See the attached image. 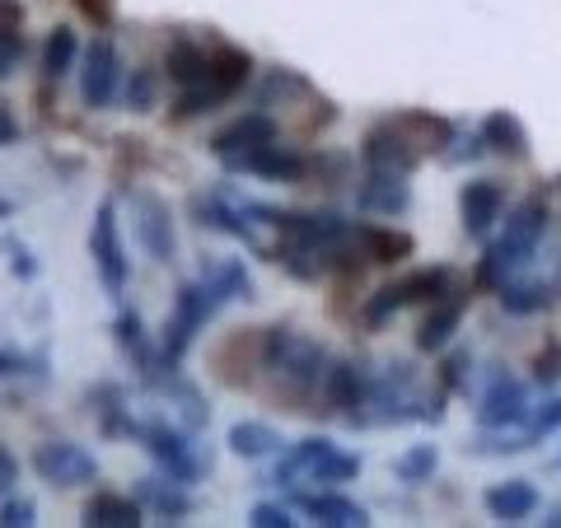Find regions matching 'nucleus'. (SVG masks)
I'll list each match as a JSON object with an SVG mask.
<instances>
[{"mask_svg":"<svg viewBox=\"0 0 561 528\" xmlns=\"http://www.w3.org/2000/svg\"><path fill=\"white\" fill-rule=\"evenodd\" d=\"M136 501L140 509H154V515H164V519H183L192 515V496L183 491V482H173V478H140L136 482Z\"/></svg>","mask_w":561,"mask_h":528,"instance_id":"20","label":"nucleus"},{"mask_svg":"<svg viewBox=\"0 0 561 528\" xmlns=\"http://www.w3.org/2000/svg\"><path fill=\"white\" fill-rule=\"evenodd\" d=\"M76 10L84 20H94L99 28H113V20H117V0H76Z\"/></svg>","mask_w":561,"mask_h":528,"instance_id":"37","label":"nucleus"},{"mask_svg":"<svg viewBox=\"0 0 561 528\" xmlns=\"http://www.w3.org/2000/svg\"><path fill=\"white\" fill-rule=\"evenodd\" d=\"M70 61H76V33H70L66 24H57L47 33V43H43V76L47 80H61Z\"/></svg>","mask_w":561,"mask_h":528,"instance_id":"29","label":"nucleus"},{"mask_svg":"<svg viewBox=\"0 0 561 528\" xmlns=\"http://www.w3.org/2000/svg\"><path fill=\"white\" fill-rule=\"evenodd\" d=\"M557 426H561V402H552V408H542V412H538L534 435H548V431H557Z\"/></svg>","mask_w":561,"mask_h":528,"instance_id":"44","label":"nucleus"},{"mask_svg":"<svg viewBox=\"0 0 561 528\" xmlns=\"http://www.w3.org/2000/svg\"><path fill=\"white\" fill-rule=\"evenodd\" d=\"M220 305H216V295L206 290V280H187V286L179 290V299H173V319L164 323V369H173L187 356L192 337L206 328V319Z\"/></svg>","mask_w":561,"mask_h":528,"instance_id":"3","label":"nucleus"},{"mask_svg":"<svg viewBox=\"0 0 561 528\" xmlns=\"http://www.w3.org/2000/svg\"><path fill=\"white\" fill-rule=\"evenodd\" d=\"M117 342H122V351L136 360V369H154V360H150V346H146V332H140V313L136 309H122L117 313Z\"/></svg>","mask_w":561,"mask_h":528,"instance_id":"30","label":"nucleus"},{"mask_svg":"<svg viewBox=\"0 0 561 528\" xmlns=\"http://www.w3.org/2000/svg\"><path fill=\"white\" fill-rule=\"evenodd\" d=\"M136 439L146 445V454L169 472L173 482L192 486V482L202 478L206 463L197 459V449H192V439L183 431H173V426H164V421H154V426H136Z\"/></svg>","mask_w":561,"mask_h":528,"instance_id":"5","label":"nucleus"},{"mask_svg":"<svg viewBox=\"0 0 561 528\" xmlns=\"http://www.w3.org/2000/svg\"><path fill=\"white\" fill-rule=\"evenodd\" d=\"M14 482H20V459H14V454L0 445V496H10Z\"/></svg>","mask_w":561,"mask_h":528,"instance_id":"41","label":"nucleus"},{"mask_svg":"<svg viewBox=\"0 0 561 528\" xmlns=\"http://www.w3.org/2000/svg\"><path fill=\"white\" fill-rule=\"evenodd\" d=\"M534 379L542 383V389H552V383L561 379V342L557 337H548V351L534 356Z\"/></svg>","mask_w":561,"mask_h":528,"instance_id":"34","label":"nucleus"},{"mask_svg":"<svg viewBox=\"0 0 561 528\" xmlns=\"http://www.w3.org/2000/svg\"><path fill=\"white\" fill-rule=\"evenodd\" d=\"M542 230H548V202H542V192H534V197H524V202L515 206V216L505 220V234H501L496 249H486L482 272H478L482 286H496V290H501L505 276L519 272L524 262L538 253Z\"/></svg>","mask_w":561,"mask_h":528,"instance_id":"1","label":"nucleus"},{"mask_svg":"<svg viewBox=\"0 0 561 528\" xmlns=\"http://www.w3.org/2000/svg\"><path fill=\"white\" fill-rule=\"evenodd\" d=\"M249 210H257V216H267V225H276L280 243L290 253H323L351 234V225L342 216H305V210H272V206H249Z\"/></svg>","mask_w":561,"mask_h":528,"instance_id":"2","label":"nucleus"},{"mask_svg":"<svg viewBox=\"0 0 561 528\" xmlns=\"http://www.w3.org/2000/svg\"><path fill=\"white\" fill-rule=\"evenodd\" d=\"M463 369H468L463 351H459V356H449V365H445V383H449V389H463Z\"/></svg>","mask_w":561,"mask_h":528,"instance_id":"45","label":"nucleus"},{"mask_svg":"<svg viewBox=\"0 0 561 528\" xmlns=\"http://www.w3.org/2000/svg\"><path fill=\"white\" fill-rule=\"evenodd\" d=\"M14 140H20V122H14V113L0 103V150L14 146Z\"/></svg>","mask_w":561,"mask_h":528,"instance_id":"43","label":"nucleus"},{"mask_svg":"<svg viewBox=\"0 0 561 528\" xmlns=\"http://www.w3.org/2000/svg\"><path fill=\"white\" fill-rule=\"evenodd\" d=\"M24 61V33L14 38H0V76H14V66Z\"/></svg>","mask_w":561,"mask_h":528,"instance_id":"40","label":"nucleus"},{"mask_svg":"<svg viewBox=\"0 0 561 528\" xmlns=\"http://www.w3.org/2000/svg\"><path fill=\"white\" fill-rule=\"evenodd\" d=\"M295 505H300L313 524H328V528H360V524H370V515H365L356 501L332 496V491H300Z\"/></svg>","mask_w":561,"mask_h":528,"instance_id":"15","label":"nucleus"},{"mask_svg":"<svg viewBox=\"0 0 561 528\" xmlns=\"http://www.w3.org/2000/svg\"><path fill=\"white\" fill-rule=\"evenodd\" d=\"M33 472H38L43 482L70 491V486L94 482L99 478V463H94V454L84 449V445H70V439H47V445L33 449Z\"/></svg>","mask_w":561,"mask_h":528,"instance_id":"7","label":"nucleus"},{"mask_svg":"<svg viewBox=\"0 0 561 528\" xmlns=\"http://www.w3.org/2000/svg\"><path fill=\"white\" fill-rule=\"evenodd\" d=\"M243 173H257V179H272V183H295V179H305V169H309V160L300 150H290V146H262V150H253L249 160L239 164Z\"/></svg>","mask_w":561,"mask_h":528,"instance_id":"16","label":"nucleus"},{"mask_svg":"<svg viewBox=\"0 0 561 528\" xmlns=\"http://www.w3.org/2000/svg\"><path fill=\"white\" fill-rule=\"evenodd\" d=\"M164 70L173 84H183V90H197V84H206V70H210V57L202 47L192 43H173L169 57H164Z\"/></svg>","mask_w":561,"mask_h":528,"instance_id":"23","label":"nucleus"},{"mask_svg":"<svg viewBox=\"0 0 561 528\" xmlns=\"http://www.w3.org/2000/svg\"><path fill=\"white\" fill-rule=\"evenodd\" d=\"M24 369V360L14 356V351H0V375H20Z\"/></svg>","mask_w":561,"mask_h":528,"instance_id":"46","label":"nucleus"},{"mask_svg":"<svg viewBox=\"0 0 561 528\" xmlns=\"http://www.w3.org/2000/svg\"><path fill=\"white\" fill-rule=\"evenodd\" d=\"M505 313H538L552 305V286H501Z\"/></svg>","mask_w":561,"mask_h":528,"instance_id":"31","label":"nucleus"},{"mask_svg":"<svg viewBox=\"0 0 561 528\" xmlns=\"http://www.w3.org/2000/svg\"><path fill=\"white\" fill-rule=\"evenodd\" d=\"M398 309H408V305H402V290H398V280H393V286L375 290V299H370V305H365V323H370V328H383V323H389Z\"/></svg>","mask_w":561,"mask_h":528,"instance_id":"33","label":"nucleus"},{"mask_svg":"<svg viewBox=\"0 0 561 528\" xmlns=\"http://www.w3.org/2000/svg\"><path fill=\"white\" fill-rule=\"evenodd\" d=\"M323 389H328V398L337 402V408L356 421V408L365 398H370V375L365 369H356V365H332L328 375H323Z\"/></svg>","mask_w":561,"mask_h":528,"instance_id":"22","label":"nucleus"},{"mask_svg":"<svg viewBox=\"0 0 561 528\" xmlns=\"http://www.w3.org/2000/svg\"><path fill=\"white\" fill-rule=\"evenodd\" d=\"M356 239L365 243V257L370 262H398V257L412 253V234L379 230V225H356Z\"/></svg>","mask_w":561,"mask_h":528,"instance_id":"26","label":"nucleus"},{"mask_svg":"<svg viewBox=\"0 0 561 528\" xmlns=\"http://www.w3.org/2000/svg\"><path fill=\"white\" fill-rule=\"evenodd\" d=\"M435 463H440V454H435V445H416V449H408L402 459L393 463V472L402 482H431V472H435Z\"/></svg>","mask_w":561,"mask_h":528,"instance_id":"32","label":"nucleus"},{"mask_svg":"<svg viewBox=\"0 0 561 528\" xmlns=\"http://www.w3.org/2000/svg\"><path fill=\"white\" fill-rule=\"evenodd\" d=\"M33 515H38V505H33L28 496L5 501V505H0V528H28V524H33Z\"/></svg>","mask_w":561,"mask_h":528,"instance_id":"35","label":"nucleus"},{"mask_svg":"<svg viewBox=\"0 0 561 528\" xmlns=\"http://www.w3.org/2000/svg\"><path fill=\"white\" fill-rule=\"evenodd\" d=\"M5 249H10V267H14V276H24V280H33V276H38V262H33L28 257V249H24V243H5Z\"/></svg>","mask_w":561,"mask_h":528,"instance_id":"42","label":"nucleus"},{"mask_svg":"<svg viewBox=\"0 0 561 528\" xmlns=\"http://www.w3.org/2000/svg\"><path fill=\"white\" fill-rule=\"evenodd\" d=\"M24 33V0H0V38Z\"/></svg>","mask_w":561,"mask_h":528,"instance_id":"39","label":"nucleus"},{"mask_svg":"<svg viewBox=\"0 0 561 528\" xmlns=\"http://www.w3.org/2000/svg\"><path fill=\"white\" fill-rule=\"evenodd\" d=\"M272 140H276V122H272L267 113H243L239 122H230V127H225L216 140H210V150H216V160H220L225 169H239L253 150L272 146Z\"/></svg>","mask_w":561,"mask_h":528,"instance_id":"9","label":"nucleus"},{"mask_svg":"<svg viewBox=\"0 0 561 528\" xmlns=\"http://www.w3.org/2000/svg\"><path fill=\"white\" fill-rule=\"evenodd\" d=\"M398 290H402V305H435V299L454 295L449 290V267H421L412 276H402Z\"/></svg>","mask_w":561,"mask_h":528,"instance_id":"24","label":"nucleus"},{"mask_svg":"<svg viewBox=\"0 0 561 528\" xmlns=\"http://www.w3.org/2000/svg\"><path fill=\"white\" fill-rule=\"evenodd\" d=\"M356 472H360V459H356V454H342L337 445H332V449H323L319 459H313V468L305 472V478H309V482H328V486H337V482H351Z\"/></svg>","mask_w":561,"mask_h":528,"instance_id":"28","label":"nucleus"},{"mask_svg":"<svg viewBox=\"0 0 561 528\" xmlns=\"http://www.w3.org/2000/svg\"><path fill=\"white\" fill-rule=\"evenodd\" d=\"M548 524H552V528H561V509H552V519H548Z\"/></svg>","mask_w":561,"mask_h":528,"instance_id":"48","label":"nucleus"},{"mask_svg":"<svg viewBox=\"0 0 561 528\" xmlns=\"http://www.w3.org/2000/svg\"><path fill=\"white\" fill-rule=\"evenodd\" d=\"M14 216V202H5V197H0V220H10Z\"/></svg>","mask_w":561,"mask_h":528,"instance_id":"47","label":"nucleus"},{"mask_svg":"<svg viewBox=\"0 0 561 528\" xmlns=\"http://www.w3.org/2000/svg\"><path fill=\"white\" fill-rule=\"evenodd\" d=\"M482 146H491L496 154H511V160H529V131H524V122L515 113H486L482 122Z\"/></svg>","mask_w":561,"mask_h":528,"instance_id":"19","label":"nucleus"},{"mask_svg":"<svg viewBox=\"0 0 561 528\" xmlns=\"http://www.w3.org/2000/svg\"><path fill=\"white\" fill-rule=\"evenodd\" d=\"M257 528H290L295 519H290V509L286 505H276V501H262V505H253V515H249Z\"/></svg>","mask_w":561,"mask_h":528,"instance_id":"36","label":"nucleus"},{"mask_svg":"<svg viewBox=\"0 0 561 528\" xmlns=\"http://www.w3.org/2000/svg\"><path fill=\"white\" fill-rule=\"evenodd\" d=\"M501 210H505V187L501 183H491V179L463 183V192H459V216H463V230L472 239H486L491 230H496Z\"/></svg>","mask_w":561,"mask_h":528,"instance_id":"11","label":"nucleus"},{"mask_svg":"<svg viewBox=\"0 0 561 528\" xmlns=\"http://www.w3.org/2000/svg\"><path fill=\"white\" fill-rule=\"evenodd\" d=\"M360 210L370 216H402L412 206V187H408V173H379L370 169V179L360 183Z\"/></svg>","mask_w":561,"mask_h":528,"instance_id":"14","label":"nucleus"},{"mask_svg":"<svg viewBox=\"0 0 561 528\" xmlns=\"http://www.w3.org/2000/svg\"><path fill=\"white\" fill-rule=\"evenodd\" d=\"M360 160L370 169H379V173H412L421 164V146L398 127V122H383V127H375L370 136H365Z\"/></svg>","mask_w":561,"mask_h":528,"instance_id":"10","label":"nucleus"},{"mask_svg":"<svg viewBox=\"0 0 561 528\" xmlns=\"http://www.w3.org/2000/svg\"><path fill=\"white\" fill-rule=\"evenodd\" d=\"M90 257L103 276L108 295H122L127 290V276H131V262H127V249H122V230H117V210L113 202H99L94 210V230H90Z\"/></svg>","mask_w":561,"mask_h":528,"instance_id":"6","label":"nucleus"},{"mask_svg":"<svg viewBox=\"0 0 561 528\" xmlns=\"http://www.w3.org/2000/svg\"><path fill=\"white\" fill-rule=\"evenodd\" d=\"M482 505H486V509H491V515H496V519H505V524H515V519H529L534 509H538V486H534V482H524V478L496 482V486H486Z\"/></svg>","mask_w":561,"mask_h":528,"instance_id":"17","label":"nucleus"},{"mask_svg":"<svg viewBox=\"0 0 561 528\" xmlns=\"http://www.w3.org/2000/svg\"><path fill=\"white\" fill-rule=\"evenodd\" d=\"M230 449L239 459H267V454L280 449V435L262 426V421H239V426H230Z\"/></svg>","mask_w":561,"mask_h":528,"instance_id":"25","label":"nucleus"},{"mask_svg":"<svg viewBox=\"0 0 561 528\" xmlns=\"http://www.w3.org/2000/svg\"><path fill=\"white\" fill-rule=\"evenodd\" d=\"M84 524H90V528H136L140 524V501L99 491V496L84 501Z\"/></svg>","mask_w":561,"mask_h":528,"instance_id":"21","label":"nucleus"},{"mask_svg":"<svg viewBox=\"0 0 561 528\" xmlns=\"http://www.w3.org/2000/svg\"><path fill=\"white\" fill-rule=\"evenodd\" d=\"M136 234L146 243V253L154 262H173V216L169 202L154 192H136Z\"/></svg>","mask_w":561,"mask_h":528,"instance_id":"12","label":"nucleus"},{"mask_svg":"<svg viewBox=\"0 0 561 528\" xmlns=\"http://www.w3.org/2000/svg\"><path fill=\"white\" fill-rule=\"evenodd\" d=\"M463 305H468V295L435 299L431 313H426V323L416 328V346H421V351H445V346H449V337H454V332H459Z\"/></svg>","mask_w":561,"mask_h":528,"instance_id":"18","label":"nucleus"},{"mask_svg":"<svg viewBox=\"0 0 561 528\" xmlns=\"http://www.w3.org/2000/svg\"><path fill=\"white\" fill-rule=\"evenodd\" d=\"M524 416H529V393H524V383L511 379V375L491 379V389H486L482 408H478L482 426H519Z\"/></svg>","mask_w":561,"mask_h":528,"instance_id":"13","label":"nucleus"},{"mask_svg":"<svg viewBox=\"0 0 561 528\" xmlns=\"http://www.w3.org/2000/svg\"><path fill=\"white\" fill-rule=\"evenodd\" d=\"M202 280H206V290L216 295V305H230V299L253 295V280H249V272H243V262H220V267H210Z\"/></svg>","mask_w":561,"mask_h":528,"instance_id":"27","label":"nucleus"},{"mask_svg":"<svg viewBox=\"0 0 561 528\" xmlns=\"http://www.w3.org/2000/svg\"><path fill=\"white\" fill-rule=\"evenodd\" d=\"M267 360L290 383H300V389H313V383L328 375V369H323V346L300 337V332H290V328H272L267 332Z\"/></svg>","mask_w":561,"mask_h":528,"instance_id":"4","label":"nucleus"},{"mask_svg":"<svg viewBox=\"0 0 561 528\" xmlns=\"http://www.w3.org/2000/svg\"><path fill=\"white\" fill-rule=\"evenodd\" d=\"M127 103H131V108H150V103H154V76H150V70H136V76H131Z\"/></svg>","mask_w":561,"mask_h":528,"instance_id":"38","label":"nucleus"},{"mask_svg":"<svg viewBox=\"0 0 561 528\" xmlns=\"http://www.w3.org/2000/svg\"><path fill=\"white\" fill-rule=\"evenodd\" d=\"M122 84V57L108 38H94L84 47V70H80V99L90 108H108Z\"/></svg>","mask_w":561,"mask_h":528,"instance_id":"8","label":"nucleus"}]
</instances>
